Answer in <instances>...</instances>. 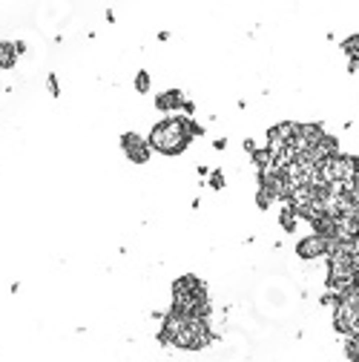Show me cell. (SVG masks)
<instances>
[{
  "instance_id": "obj_5",
  "label": "cell",
  "mask_w": 359,
  "mask_h": 362,
  "mask_svg": "<svg viewBox=\"0 0 359 362\" xmlns=\"http://www.w3.org/2000/svg\"><path fill=\"white\" fill-rule=\"evenodd\" d=\"M331 250H334V245H331L328 239L311 233V236H305V239H299L296 256L305 259V262H313V259H319V256H331Z\"/></svg>"
},
{
  "instance_id": "obj_8",
  "label": "cell",
  "mask_w": 359,
  "mask_h": 362,
  "mask_svg": "<svg viewBox=\"0 0 359 362\" xmlns=\"http://www.w3.org/2000/svg\"><path fill=\"white\" fill-rule=\"evenodd\" d=\"M342 49H345V55H351V63H348V69L357 72L359 66V35H351L342 40Z\"/></svg>"
},
{
  "instance_id": "obj_10",
  "label": "cell",
  "mask_w": 359,
  "mask_h": 362,
  "mask_svg": "<svg viewBox=\"0 0 359 362\" xmlns=\"http://www.w3.org/2000/svg\"><path fill=\"white\" fill-rule=\"evenodd\" d=\"M279 222H282V230L293 233V230H296V213L290 210V207H285V210H282V219H279Z\"/></svg>"
},
{
  "instance_id": "obj_6",
  "label": "cell",
  "mask_w": 359,
  "mask_h": 362,
  "mask_svg": "<svg viewBox=\"0 0 359 362\" xmlns=\"http://www.w3.org/2000/svg\"><path fill=\"white\" fill-rule=\"evenodd\" d=\"M121 147H124V152H127V158L132 164H147L150 161V144L141 138V135H135V132H124L121 135Z\"/></svg>"
},
{
  "instance_id": "obj_3",
  "label": "cell",
  "mask_w": 359,
  "mask_h": 362,
  "mask_svg": "<svg viewBox=\"0 0 359 362\" xmlns=\"http://www.w3.org/2000/svg\"><path fill=\"white\" fill-rule=\"evenodd\" d=\"M334 328L345 337L359 334V285H354L351 291L334 296Z\"/></svg>"
},
{
  "instance_id": "obj_2",
  "label": "cell",
  "mask_w": 359,
  "mask_h": 362,
  "mask_svg": "<svg viewBox=\"0 0 359 362\" xmlns=\"http://www.w3.org/2000/svg\"><path fill=\"white\" fill-rule=\"evenodd\" d=\"M196 135H204V129L198 127L193 118L170 115L152 127L147 144H150V150L161 152V155H178V152L187 150V144L196 138Z\"/></svg>"
},
{
  "instance_id": "obj_15",
  "label": "cell",
  "mask_w": 359,
  "mask_h": 362,
  "mask_svg": "<svg viewBox=\"0 0 359 362\" xmlns=\"http://www.w3.org/2000/svg\"><path fill=\"white\" fill-rule=\"evenodd\" d=\"M49 92L55 95V98L60 95V86H58V78H55V75H49Z\"/></svg>"
},
{
  "instance_id": "obj_4",
  "label": "cell",
  "mask_w": 359,
  "mask_h": 362,
  "mask_svg": "<svg viewBox=\"0 0 359 362\" xmlns=\"http://www.w3.org/2000/svg\"><path fill=\"white\" fill-rule=\"evenodd\" d=\"M357 164H359L357 155H334L331 161H325L322 167H319L322 184H325V187L345 190L348 184L354 181V175H357Z\"/></svg>"
},
{
  "instance_id": "obj_9",
  "label": "cell",
  "mask_w": 359,
  "mask_h": 362,
  "mask_svg": "<svg viewBox=\"0 0 359 362\" xmlns=\"http://www.w3.org/2000/svg\"><path fill=\"white\" fill-rule=\"evenodd\" d=\"M17 60V49L9 40H0V69H12Z\"/></svg>"
},
{
  "instance_id": "obj_7",
  "label": "cell",
  "mask_w": 359,
  "mask_h": 362,
  "mask_svg": "<svg viewBox=\"0 0 359 362\" xmlns=\"http://www.w3.org/2000/svg\"><path fill=\"white\" fill-rule=\"evenodd\" d=\"M155 106L164 109V112H170V109H181L184 106V95L178 92V89H170V92H161L155 98Z\"/></svg>"
},
{
  "instance_id": "obj_1",
  "label": "cell",
  "mask_w": 359,
  "mask_h": 362,
  "mask_svg": "<svg viewBox=\"0 0 359 362\" xmlns=\"http://www.w3.org/2000/svg\"><path fill=\"white\" fill-rule=\"evenodd\" d=\"M158 339H161L164 345H175V348H184V351H201L213 342V331H210L207 319L170 311V314L164 316Z\"/></svg>"
},
{
  "instance_id": "obj_14",
  "label": "cell",
  "mask_w": 359,
  "mask_h": 362,
  "mask_svg": "<svg viewBox=\"0 0 359 362\" xmlns=\"http://www.w3.org/2000/svg\"><path fill=\"white\" fill-rule=\"evenodd\" d=\"M210 187H213V190L224 187V175H221V170H213V173H210Z\"/></svg>"
},
{
  "instance_id": "obj_13",
  "label": "cell",
  "mask_w": 359,
  "mask_h": 362,
  "mask_svg": "<svg viewBox=\"0 0 359 362\" xmlns=\"http://www.w3.org/2000/svg\"><path fill=\"white\" fill-rule=\"evenodd\" d=\"M135 89H138L141 95H147V92H150V72H144V69H141L138 75H135Z\"/></svg>"
},
{
  "instance_id": "obj_11",
  "label": "cell",
  "mask_w": 359,
  "mask_h": 362,
  "mask_svg": "<svg viewBox=\"0 0 359 362\" xmlns=\"http://www.w3.org/2000/svg\"><path fill=\"white\" fill-rule=\"evenodd\" d=\"M345 354L351 362H359V334L348 337V345H345Z\"/></svg>"
},
{
  "instance_id": "obj_12",
  "label": "cell",
  "mask_w": 359,
  "mask_h": 362,
  "mask_svg": "<svg viewBox=\"0 0 359 362\" xmlns=\"http://www.w3.org/2000/svg\"><path fill=\"white\" fill-rule=\"evenodd\" d=\"M273 199H276V196H273L270 190L259 187V193H256V204H259V210H267V207L273 204Z\"/></svg>"
}]
</instances>
